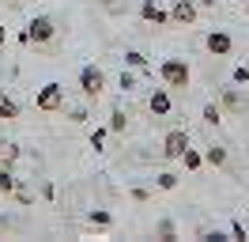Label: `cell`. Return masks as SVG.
<instances>
[{
	"label": "cell",
	"mask_w": 249,
	"mask_h": 242,
	"mask_svg": "<svg viewBox=\"0 0 249 242\" xmlns=\"http://www.w3.org/2000/svg\"><path fill=\"white\" fill-rule=\"evenodd\" d=\"M0 159H4V163L12 166V163L19 159V148H16V144H4V155H0Z\"/></svg>",
	"instance_id": "22"
},
{
	"label": "cell",
	"mask_w": 249,
	"mask_h": 242,
	"mask_svg": "<svg viewBox=\"0 0 249 242\" xmlns=\"http://www.w3.org/2000/svg\"><path fill=\"white\" fill-rule=\"evenodd\" d=\"M204 121H208V125H219V121H223V110H219L215 102H208L204 106Z\"/></svg>",
	"instance_id": "18"
},
{
	"label": "cell",
	"mask_w": 249,
	"mask_h": 242,
	"mask_svg": "<svg viewBox=\"0 0 249 242\" xmlns=\"http://www.w3.org/2000/svg\"><path fill=\"white\" fill-rule=\"evenodd\" d=\"M204 163H212V166H227V148H215V144H212V148L204 151Z\"/></svg>",
	"instance_id": "12"
},
{
	"label": "cell",
	"mask_w": 249,
	"mask_h": 242,
	"mask_svg": "<svg viewBox=\"0 0 249 242\" xmlns=\"http://www.w3.org/2000/svg\"><path fill=\"white\" fill-rule=\"evenodd\" d=\"M16 174H12V170H8V163H4V170H0V193H16Z\"/></svg>",
	"instance_id": "14"
},
{
	"label": "cell",
	"mask_w": 249,
	"mask_h": 242,
	"mask_svg": "<svg viewBox=\"0 0 249 242\" xmlns=\"http://www.w3.org/2000/svg\"><path fill=\"white\" fill-rule=\"evenodd\" d=\"M159 76H162L166 87H189V83H193V72H189V64L181 57H166L159 64Z\"/></svg>",
	"instance_id": "1"
},
{
	"label": "cell",
	"mask_w": 249,
	"mask_h": 242,
	"mask_svg": "<svg viewBox=\"0 0 249 242\" xmlns=\"http://www.w3.org/2000/svg\"><path fill=\"white\" fill-rule=\"evenodd\" d=\"M155 235H159V239H178V227H174V220H159Z\"/></svg>",
	"instance_id": "17"
},
{
	"label": "cell",
	"mask_w": 249,
	"mask_h": 242,
	"mask_svg": "<svg viewBox=\"0 0 249 242\" xmlns=\"http://www.w3.org/2000/svg\"><path fill=\"white\" fill-rule=\"evenodd\" d=\"M0 155H4V133H0Z\"/></svg>",
	"instance_id": "27"
},
{
	"label": "cell",
	"mask_w": 249,
	"mask_h": 242,
	"mask_svg": "<svg viewBox=\"0 0 249 242\" xmlns=\"http://www.w3.org/2000/svg\"><path fill=\"white\" fill-rule=\"evenodd\" d=\"M124 125H128L124 110H113V114H109V133H124Z\"/></svg>",
	"instance_id": "16"
},
{
	"label": "cell",
	"mask_w": 249,
	"mask_h": 242,
	"mask_svg": "<svg viewBox=\"0 0 249 242\" xmlns=\"http://www.w3.org/2000/svg\"><path fill=\"white\" fill-rule=\"evenodd\" d=\"M79 91H83L87 99H98V95L106 91V72L94 68V64H83V68H79Z\"/></svg>",
	"instance_id": "3"
},
{
	"label": "cell",
	"mask_w": 249,
	"mask_h": 242,
	"mask_svg": "<svg viewBox=\"0 0 249 242\" xmlns=\"http://www.w3.org/2000/svg\"><path fill=\"white\" fill-rule=\"evenodd\" d=\"M231 235H234V239H246V227H242L238 220H234V223H231Z\"/></svg>",
	"instance_id": "25"
},
{
	"label": "cell",
	"mask_w": 249,
	"mask_h": 242,
	"mask_svg": "<svg viewBox=\"0 0 249 242\" xmlns=\"http://www.w3.org/2000/svg\"><path fill=\"white\" fill-rule=\"evenodd\" d=\"M91 223H94V227H109V223H113V216H109L106 208H94V212H91Z\"/></svg>",
	"instance_id": "19"
},
{
	"label": "cell",
	"mask_w": 249,
	"mask_h": 242,
	"mask_svg": "<svg viewBox=\"0 0 249 242\" xmlns=\"http://www.w3.org/2000/svg\"><path fill=\"white\" fill-rule=\"evenodd\" d=\"M231 80H234V83H238V87H242V83H249V64H238Z\"/></svg>",
	"instance_id": "21"
},
{
	"label": "cell",
	"mask_w": 249,
	"mask_h": 242,
	"mask_svg": "<svg viewBox=\"0 0 249 242\" xmlns=\"http://www.w3.org/2000/svg\"><path fill=\"white\" fill-rule=\"evenodd\" d=\"M204 45H208V53H212V57H231L234 38L227 34V30H212V34L204 38Z\"/></svg>",
	"instance_id": "7"
},
{
	"label": "cell",
	"mask_w": 249,
	"mask_h": 242,
	"mask_svg": "<svg viewBox=\"0 0 249 242\" xmlns=\"http://www.w3.org/2000/svg\"><path fill=\"white\" fill-rule=\"evenodd\" d=\"M8 4H19V0H8Z\"/></svg>",
	"instance_id": "28"
},
{
	"label": "cell",
	"mask_w": 249,
	"mask_h": 242,
	"mask_svg": "<svg viewBox=\"0 0 249 242\" xmlns=\"http://www.w3.org/2000/svg\"><path fill=\"white\" fill-rule=\"evenodd\" d=\"M106 133H109V129H94V133H91V148H94V151H102V140H106Z\"/></svg>",
	"instance_id": "23"
},
{
	"label": "cell",
	"mask_w": 249,
	"mask_h": 242,
	"mask_svg": "<svg viewBox=\"0 0 249 242\" xmlns=\"http://www.w3.org/2000/svg\"><path fill=\"white\" fill-rule=\"evenodd\" d=\"M223 106H227V110H242V106H246V95L238 91V83L223 91Z\"/></svg>",
	"instance_id": "10"
},
{
	"label": "cell",
	"mask_w": 249,
	"mask_h": 242,
	"mask_svg": "<svg viewBox=\"0 0 249 242\" xmlns=\"http://www.w3.org/2000/svg\"><path fill=\"white\" fill-rule=\"evenodd\" d=\"M34 106H38L42 114H57V110H64V87H61V83H46V87L34 95Z\"/></svg>",
	"instance_id": "4"
},
{
	"label": "cell",
	"mask_w": 249,
	"mask_h": 242,
	"mask_svg": "<svg viewBox=\"0 0 249 242\" xmlns=\"http://www.w3.org/2000/svg\"><path fill=\"white\" fill-rule=\"evenodd\" d=\"M0 118H4V121H16L19 118V106L12 102L8 95H0Z\"/></svg>",
	"instance_id": "13"
},
{
	"label": "cell",
	"mask_w": 249,
	"mask_h": 242,
	"mask_svg": "<svg viewBox=\"0 0 249 242\" xmlns=\"http://www.w3.org/2000/svg\"><path fill=\"white\" fill-rule=\"evenodd\" d=\"M124 64H128L132 72H140V68H147V57H143V53H136V49H132V53H124Z\"/></svg>",
	"instance_id": "15"
},
{
	"label": "cell",
	"mask_w": 249,
	"mask_h": 242,
	"mask_svg": "<svg viewBox=\"0 0 249 242\" xmlns=\"http://www.w3.org/2000/svg\"><path fill=\"white\" fill-rule=\"evenodd\" d=\"M185 148H189V133L185 129H170V133L162 136V155H166V159H181Z\"/></svg>",
	"instance_id": "5"
},
{
	"label": "cell",
	"mask_w": 249,
	"mask_h": 242,
	"mask_svg": "<svg viewBox=\"0 0 249 242\" xmlns=\"http://www.w3.org/2000/svg\"><path fill=\"white\" fill-rule=\"evenodd\" d=\"M53 34H57V23L49 19V15H34L27 30H23V42H34V45H49L53 42Z\"/></svg>",
	"instance_id": "2"
},
{
	"label": "cell",
	"mask_w": 249,
	"mask_h": 242,
	"mask_svg": "<svg viewBox=\"0 0 249 242\" xmlns=\"http://www.w3.org/2000/svg\"><path fill=\"white\" fill-rule=\"evenodd\" d=\"M0 95H4V91H0Z\"/></svg>",
	"instance_id": "29"
},
{
	"label": "cell",
	"mask_w": 249,
	"mask_h": 242,
	"mask_svg": "<svg viewBox=\"0 0 249 242\" xmlns=\"http://www.w3.org/2000/svg\"><path fill=\"white\" fill-rule=\"evenodd\" d=\"M147 106H151V114H155V118H166V114H170V91H166V87H155Z\"/></svg>",
	"instance_id": "9"
},
{
	"label": "cell",
	"mask_w": 249,
	"mask_h": 242,
	"mask_svg": "<svg viewBox=\"0 0 249 242\" xmlns=\"http://www.w3.org/2000/svg\"><path fill=\"white\" fill-rule=\"evenodd\" d=\"M8 42V27H4V23H0V45Z\"/></svg>",
	"instance_id": "26"
},
{
	"label": "cell",
	"mask_w": 249,
	"mask_h": 242,
	"mask_svg": "<svg viewBox=\"0 0 249 242\" xmlns=\"http://www.w3.org/2000/svg\"><path fill=\"white\" fill-rule=\"evenodd\" d=\"M140 19H143V23H155V27H170V12L159 8L155 0H143V4H140Z\"/></svg>",
	"instance_id": "8"
},
{
	"label": "cell",
	"mask_w": 249,
	"mask_h": 242,
	"mask_svg": "<svg viewBox=\"0 0 249 242\" xmlns=\"http://www.w3.org/2000/svg\"><path fill=\"white\" fill-rule=\"evenodd\" d=\"M196 4L193 0H174V8H170V27H189V23H196Z\"/></svg>",
	"instance_id": "6"
},
{
	"label": "cell",
	"mask_w": 249,
	"mask_h": 242,
	"mask_svg": "<svg viewBox=\"0 0 249 242\" xmlns=\"http://www.w3.org/2000/svg\"><path fill=\"white\" fill-rule=\"evenodd\" d=\"M181 163H185V170H200V166H204V155L196 148H185V151H181Z\"/></svg>",
	"instance_id": "11"
},
{
	"label": "cell",
	"mask_w": 249,
	"mask_h": 242,
	"mask_svg": "<svg viewBox=\"0 0 249 242\" xmlns=\"http://www.w3.org/2000/svg\"><path fill=\"white\" fill-rule=\"evenodd\" d=\"M121 87H124V91L136 87V72H121Z\"/></svg>",
	"instance_id": "24"
},
{
	"label": "cell",
	"mask_w": 249,
	"mask_h": 242,
	"mask_svg": "<svg viewBox=\"0 0 249 242\" xmlns=\"http://www.w3.org/2000/svg\"><path fill=\"white\" fill-rule=\"evenodd\" d=\"M159 189H178V174L162 170V174H159Z\"/></svg>",
	"instance_id": "20"
}]
</instances>
